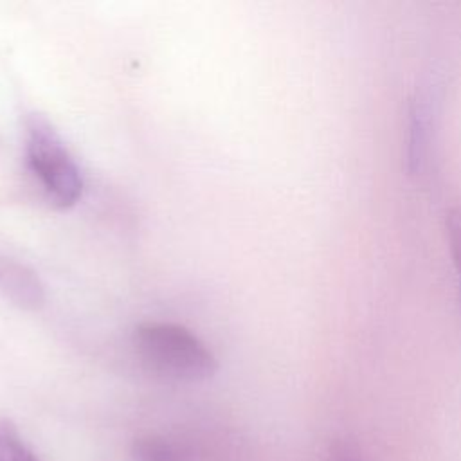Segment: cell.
<instances>
[{
	"label": "cell",
	"mask_w": 461,
	"mask_h": 461,
	"mask_svg": "<svg viewBox=\"0 0 461 461\" xmlns=\"http://www.w3.org/2000/svg\"><path fill=\"white\" fill-rule=\"evenodd\" d=\"M131 344L140 364L167 382L196 384L212 378L218 371L212 351L182 324L140 322L133 331Z\"/></svg>",
	"instance_id": "obj_1"
},
{
	"label": "cell",
	"mask_w": 461,
	"mask_h": 461,
	"mask_svg": "<svg viewBox=\"0 0 461 461\" xmlns=\"http://www.w3.org/2000/svg\"><path fill=\"white\" fill-rule=\"evenodd\" d=\"M25 164L56 209L74 207L85 189L83 173L54 126L38 113L25 122Z\"/></svg>",
	"instance_id": "obj_2"
},
{
	"label": "cell",
	"mask_w": 461,
	"mask_h": 461,
	"mask_svg": "<svg viewBox=\"0 0 461 461\" xmlns=\"http://www.w3.org/2000/svg\"><path fill=\"white\" fill-rule=\"evenodd\" d=\"M432 108L429 95L416 92L411 95L407 104V171L409 175H421L430 151V131H432Z\"/></svg>",
	"instance_id": "obj_3"
},
{
	"label": "cell",
	"mask_w": 461,
	"mask_h": 461,
	"mask_svg": "<svg viewBox=\"0 0 461 461\" xmlns=\"http://www.w3.org/2000/svg\"><path fill=\"white\" fill-rule=\"evenodd\" d=\"M133 461H182V452L160 436H142L131 447Z\"/></svg>",
	"instance_id": "obj_4"
},
{
	"label": "cell",
	"mask_w": 461,
	"mask_h": 461,
	"mask_svg": "<svg viewBox=\"0 0 461 461\" xmlns=\"http://www.w3.org/2000/svg\"><path fill=\"white\" fill-rule=\"evenodd\" d=\"M0 461H38L9 420H0Z\"/></svg>",
	"instance_id": "obj_5"
},
{
	"label": "cell",
	"mask_w": 461,
	"mask_h": 461,
	"mask_svg": "<svg viewBox=\"0 0 461 461\" xmlns=\"http://www.w3.org/2000/svg\"><path fill=\"white\" fill-rule=\"evenodd\" d=\"M11 290L16 294V301H20L22 304H31L36 306L41 301V288L36 281L34 276L25 274L23 270H18L14 274V279L11 281Z\"/></svg>",
	"instance_id": "obj_6"
},
{
	"label": "cell",
	"mask_w": 461,
	"mask_h": 461,
	"mask_svg": "<svg viewBox=\"0 0 461 461\" xmlns=\"http://www.w3.org/2000/svg\"><path fill=\"white\" fill-rule=\"evenodd\" d=\"M326 461H360L358 450L349 441H335L326 456Z\"/></svg>",
	"instance_id": "obj_7"
},
{
	"label": "cell",
	"mask_w": 461,
	"mask_h": 461,
	"mask_svg": "<svg viewBox=\"0 0 461 461\" xmlns=\"http://www.w3.org/2000/svg\"><path fill=\"white\" fill-rule=\"evenodd\" d=\"M456 267V272H457V277H459V292H461V259L457 263H454Z\"/></svg>",
	"instance_id": "obj_8"
}]
</instances>
